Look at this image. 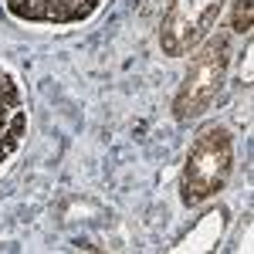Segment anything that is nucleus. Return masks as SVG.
Masks as SVG:
<instances>
[{"mask_svg": "<svg viewBox=\"0 0 254 254\" xmlns=\"http://www.w3.org/2000/svg\"><path fill=\"white\" fill-rule=\"evenodd\" d=\"M234 176V136L224 122H207L190 139L180 176V200L183 207H200L227 190Z\"/></svg>", "mask_w": 254, "mask_h": 254, "instance_id": "f257e3e1", "label": "nucleus"}, {"mask_svg": "<svg viewBox=\"0 0 254 254\" xmlns=\"http://www.w3.org/2000/svg\"><path fill=\"white\" fill-rule=\"evenodd\" d=\"M231 71V44L224 34H207L193 48L190 64L183 71V81L173 98V116L176 122H193L214 105Z\"/></svg>", "mask_w": 254, "mask_h": 254, "instance_id": "f03ea898", "label": "nucleus"}, {"mask_svg": "<svg viewBox=\"0 0 254 254\" xmlns=\"http://www.w3.org/2000/svg\"><path fill=\"white\" fill-rule=\"evenodd\" d=\"M227 0H166L159 20V51L166 58L190 55L200 41L210 34Z\"/></svg>", "mask_w": 254, "mask_h": 254, "instance_id": "7ed1b4c3", "label": "nucleus"}, {"mask_svg": "<svg viewBox=\"0 0 254 254\" xmlns=\"http://www.w3.org/2000/svg\"><path fill=\"white\" fill-rule=\"evenodd\" d=\"M105 0H3L10 17L44 27H71L95 14Z\"/></svg>", "mask_w": 254, "mask_h": 254, "instance_id": "20e7f679", "label": "nucleus"}, {"mask_svg": "<svg viewBox=\"0 0 254 254\" xmlns=\"http://www.w3.org/2000/svg\"><path fill=\"white\" fill-rule=\"evenodd\" d=\"M27 136V102L7 68H0V170L14 159Z\"/></svg>", "mask_w": 254, "mask_h": 254, "instance_id": "39448f33", "label": "nucleus"}, {"mask_svg": "<svg viewBox=\"0 0 254 254\" xmlns=\"http://www.w3.org/2000/svg\"><path fill=\"white\" fill-rule=\"evenodd\" d=\"M224 227H227V210L224 207H214V210H207V214L196 220L193 231L183 237L180 244H173V251H210V248H217Z\"/></svg>", "mask_w": 254, "mask_h": 254, "instance_id": "423d86ee", "label": "nucleus"}, {"mask_svg": "<svg viewBox=\"0 0 254 254\" xmlns=\"http://www.w3.org/2000/svg\"><path fill=\"white\" fill-rule=\"evenodd\" d=\"M251 10L254 0H234V10H231V31L234 34H251Z\"/></svg>", "mask_w": 254, "mask_h": 254, "instance_id": "0eeeda50", "label": "nucleus"}]
</instances>
